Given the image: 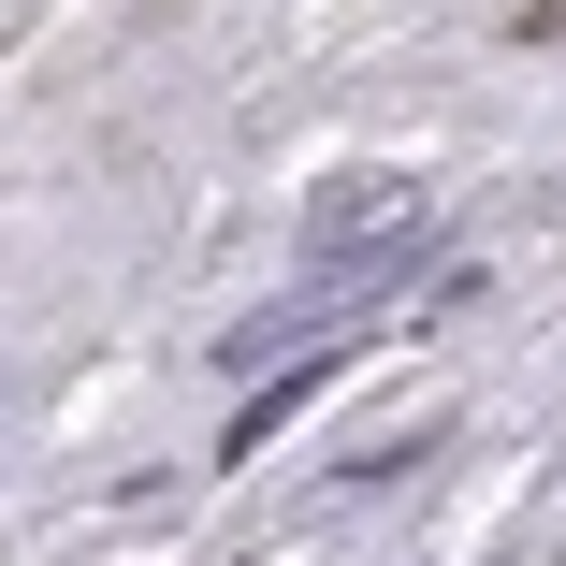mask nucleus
Segmentation results:
<instances>
[{"instance_id": "obj_1", "label": "nucleus", "mask_w": 566, "mask_h": 566, "mask_svg": "<svg viewBox=\"0 0 566 566\" xmlns=\"http://www.w3.org/2000/svg\"><path fill=\"white\" fill-rule=\"evenodd\" d=\"M319 392H334V349H305V364H291V378H262V392H248V407H233V421H218V450H233V465H248V450H262V436H276V421H291V407H319Z\"/></svg>"}]
</instances>
